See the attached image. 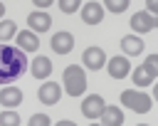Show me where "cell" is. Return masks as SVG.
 Masks as SVG:
<instances>
[{
    "instance_id": "obj_1",
    "label": "cell",
    "mask_w": 158,
    "mask_h": 126,
    "mask_svg": "<svg viewBox=\"0 0 158 126\" xmlns=\"http://www.w3.org/2000/svg\"><path fill=\"white\" fill-rule=\"evenodd\" d=\"M27 69V57L20 47L0 44V84H12Z\"/></svg>"
},
{
    "instance_id": "obj_2",
    "label": "cell",
    "mask_w": 158,
    "mask_h": 126,
    "mask_svg": "<svg viewBox=\"0 0 158 126\" xmlns=\"http://www.w3.org/2000/svg\"><path fill=\"white\" fill-rule=\"evenodd\" d=\"M62 84H64V91L69 96H79L86 91V74L79 64H69L64 69V77H62Z\"/></svg>"
},
{
    "instance_id": "obj_3",
    "label": "cell",
    "mask_w": 158,
    "mask_h": 126,
    "mask_svg": "<svg viewBox=\"0 0 158 126\" xmlns=\"http://www.w3.org/2000/svg\"><path fill=\"white\" fill-rule=\"evenodd\" d=\"M156 74H158V57H156V54H148L146 62L138 64V69L133 72V84H138V86H148V84H153Z\"/></svg>"
},
{
    "instance_id": "obj_4",
    "label": "cell",
    "mask_w": 158,
    "mask_h": 126,
    "mask_svg": "<svg viewBox=\"0 0 158 126\" xmlns=\"http://www.w3.org/2000/svg\"><path fill=\"white\" fill-rule=\"evenodd\" d=\"M121 104H126L131 111H136V114H148L151 111V96L148 94H141V91H136V89H126V91H121Z\"/></svg>"
},
{
    "instance_id": "obj_5",
    "label": "cell",
    "mask_w": 158,
    "mask_h": 126,
    "mask_svg": "<svg viewBox=\"0 0 158 126\" xmlns=\"http://www.w3.org/2000/svg\"><path fill=\"white\" fill-rule=\"evenodd\" d=\"M81 62H84V67H86V69L99 72V69L106 64V52H104L101 47H86V49H84Z\"/></svg>"
},
{
    "instance_id": "obj_6",
    "label": "cell",
    "mask_w": 158,
    "mask_h": 126,
    "mask_svg": "<svg viewBox=\"0 0 158 126\" xmlns=\"http://www.w3.org/2000/svg\"><path fill=\"white\" fill-rule=\"evenodd\" d=\"M37 96H40V101L42 104H59V96H62V86L57 84V82H47V84H42L40 86V91H37Z\"/></svg>"
},
{
    "instance_id": "obj_7",
    "label": "cell",
    "mask_w": 158,
    "mask_h": 126,
    "mask_svg": "<svg viewBox=\"0 0 158 126\" xmlns=\"http://www.w3.org/2000/svg\"><path fill=\"white\" fill-rule=\"evenodd\" d=\"M101 111H104V99H101L99 94H89V96L84 99V104H81V114H84L86 119H99Z\"/></svg>"
},
{
    "instance_id": "obj_8",
    "label": "cell",
    "mask_w": 158,
    "mask_h": 126,
    "mask_svg": "<svg viewBox=\"0 0 158 126\" xmlns=\"http://www.w3.org/2000/svg\"><path fill=\"white\" fill-rule=\"evenodd\" d=\"M49 44H52V49L57 54H69L72 47H74V37L69 32H57V35H52V42Z\"/></svg>"
},
{
    "instance_id": "obj_9",
    "label": "cell",
    "mask_w": 158,
    "mask_h": 126,
    "mask_svg": "<svg viewBox=\"0 0 158 126\" xmlns=\"http://www.w3.org/2000/svg\"><path fill=\"white\" fill-rule=\"evenodd\" d=\"M106 67H109V74H111L114 79H123V77L131 72V62H128L126 57H118V54H116V57H111Z\"/></svg>"
},
{
    "instance_id": "obj_10",
    "label": "cell",
    "mask_w": 158,
    "mask_h": 126,
    "mask_svg": "<svg viewBox=\"0 0 158 126\" xmlns=\"http://www.w3.org/2000/svg\"><path fill=\"white\" fill-rule=\"evenodd\" d=\"M101 17H104V7H101L99 2H86V5L81 7V20H84L86 25H99Z\"/></svg>"
},
{
    "instance_id": "obj_11",
    "label": "cell",
    "mask_w": 158,
    "mask_h": 126,
    "mask_svg": "<svg viewBox=\"0 0 158 126\" xmlns=\"http://www.w3.org/2000/svg\"><path fill=\"white\" fill-rule=\"evenodd\" d=\"M30 72H32V77L35 79H47L49 74H52V62L47 59V57H35L32 59V64H30Z\"/></svg>"
},
{
    "instance_id": "obj_12",
    "label": "cell",
    "mask_w": 158,
    "mask_h": 126,
    "mask_svg": "<svg viewBox=\"0 0 158 126\" xmlns=\"http://www.w3.org/2000/svg\"><path fill=\"white\" fill-rule=\"evenodd\" d=\"M27 25L32 27V30H37V32H47L49 30V25H52V17L47 15V12H30L27 15Z\"/></svg>"
},
{
    "instance_id": "obj_13",
    "label": "cell",
    "mask_w": 158,
    "mask_h": 126,
    "mask_svg": "<svg viewBox=\"0 0 158 126\" xmlns=\"http://www.w3.org/2000/svg\"><path fill=\"white\" fill-rule=\"evenodd\" d=\"M131 27H133L136 32H151V30L156 27V17H151L148 12H136V15L131 17Z\"/></svg>"
},
{
    "instance_id": "obj_14",
    "label": "cell",
    "mask_w": 158,
    "mask_h": 126,
    "mask_svg": "<svg viewBox=\"0 0 158 126\" xmlns=\"http://www.w3.org/2000/svg\"><path fill=\"white\" fill-rule=\"evenodd\" d=\"M99 116H101V124H104V126L123 124V111H121L118 106H104V111H101Z\"/></svg>"
},
{
    "instance_id": "obj_15",
    "label": "cell",
    "mask_w": 158,
    "mask_h": 126,
    "mask_svg": "<svg viewBox=\"0 0 158 126\" xmlns=\"http://www.w3.org/2000/svg\"><path fill=\"white\" fill-rule=\"evenodd\" d=\"M0 104H2V106H7V109H12V106L22 104V91H20V89H15V86H5V89L0 91Z\"/></svg>"
},
{
    "instance_id": "obj_16",
    "label": "cell",
    "mask_w": 158,
    "mask_h": 126,
    "mask_svg": "<svg viewBox=\"0 0 158 126\" xmlns=\"http://www.w3.org/2000/svg\"><path fill=\"white\" fill-rule=\"evenodd\" d=\"M121 49L126 54H138V52H143V40L136 35H126V37H121Z\"/></svg>"
},
{
    "instance_id": "obj_17",
    "label": "cell",
    "mask_w": 158,
    "mask_h": 126,
    "mask_svg": "<svg viewBox=\"0 0 158 126\" xmlns=\"http://www.w3.org/2000/svg\"><path fill=\"white\" fill-rule=\"evenodd\" d=\"M17 44L22 47V52H37V47H40V40H37L32 32L22 30V32L17 35Z\"/></svg>"
},
{
    "instance_id": "obj_18",
    "label": "cell",
    "mask_w": 158,
    "mask_h": 126,
    "mask_svg": "<svg viewBox=\"0 0 158 126\" xmlns=\"http://www.w3.org/2000/svg\"><path fill=\"white\" fill-rule=\"evenodd\" d=\"M15 32H17V27H15V22H12V20H0V42H5V40H10V37H15Z\"/></svg>"
},
{
    "instance_id": "obj_19",
    "label": "cell",
    "mask_w": 158,
    "mask_h": 126,
    "mask_svg": "<svg viewBox=\"0 0 158 126\" xmlns=\"http://www.w3.org/2000/svg\"><path fill=\"white\" fill-rule=\"evenodd\" d=\"M20 124V116L15 111H2L0 114V126H17Z\"/></svg>"
},
{
    "instance_id": "obj_20",
    "label": "cell",
    "mask_w": 158,
    "mask_h": 126,
    "mask_svg": "<svg viewBox=\"0 0 158 126\" xmlns=\"http://www.w3.org/2000/svg\"><path fill=\"white\" fill-rule=\"evenodd\" d=\"M101 5H106L111 12H123V10L128 7V2H126V0H118V2H116V0H106V2H101Z\"/></svg>"
},
{
    "instance_id": "obj_21",
    "label": "cell",
    "mask_w": 158,
    "mask_h": 126,
    "mask_svg": "<svg viewBox=\"0 0 158 126\" xmlns=\"http://www.w3.org/2000/svg\"><path fill=\"white\" fill-rule=\"evenodd\" d=\"M62 12H77L79 10V0H59Z\"/></svg>"
},
{
    "instance_id": "obj_22",
    "label": "cell",
    "mask_w": 158,
    "mask_h": 126,
    "mask_svg": "<svg viewBox=\"0 0 158 126\" xmlns=\"http://www.w3.org/2000/svg\"><path fill=\"white\" fill-rule=\"evenodd\" d=\"M30 124H32V126H49V116H47V114H35V116L30 119Z\"/></svg>"
},
{
    "instance_id": "obj_23",
    "label": "cell",
    "mask_w": 158,
    "mask_h": 126,
    "mask_svg": "<svg viewBox=\"0 0 158 126\" xmlns=\"http://www.w3.org/2000/svg\"><path fill=\"white\" fill-rule=\"evenodd\" d=\"M146 5H148V15H151V17H153V15H156V12H158V2H153V0H148V2H146Z\"/></svg>"
},
{
    "instance_id": "obj_24",
    "label": "cell",
    "mask_w": 158,
    "mask_h": 126,
    "mask_svg": "<svg viewBox=\"0 0 158 126\" xmlns=\"http://www.w3.org/2000/svg\"><path fill=\"white\" fill-rule=\"evenodd\" d=\"M35 5H37V7H47V5H52V2H49V0H35Z\"/></svg>"
},
{
    "instance_id": "obj_25",
    "label": "cell",
    "mask_w": 158,
    "mask_h": 126,
    "mask_svg": "<svg viewBox=\"0 0 158 126\" xmlns=\"http://www.w3.org/2000/svg\"><path fill=\"white\" fill-rule=\"evenodd\" d=\"M2 15H5V5L0 2V17H2Z\"/></svg>"
}]
</instances>
